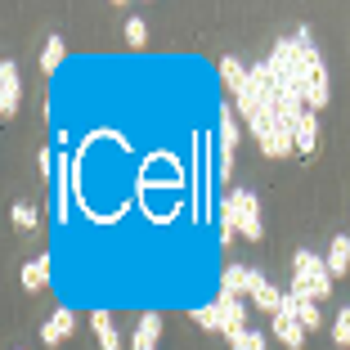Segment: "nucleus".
Instances as JSON below:
<instances>
[{"label": "nucleus", "mask_w": 350, "mask_h": 350, "mask_svg": "<svg viewBox=\"0 0 350 350\" xmlns=\"http://www.w3.org/2000/svg\"><path fill=\"white\" fill-rule=\"evenodd\" d=\"M292 54H297V72H301V99L314 113V108L328 103V68H323V59H319V50H314L306 27L292 36Z\"/></svg>", "instance_id": "obj_1"}, {"label": "nucleus", "mask_w": 350, "mask_h": 350, "mask_svg": "<svg viewBox=\"0 0 350 350\" xmlns=\"http://www.w3.org/2000/svg\"><path fill=\"white\" fill-rule=\"evenodd\" d=\"M220 229H234L247 243H260L265 238V225H260V202L252 189H234V193L220 202Z\"/></svg>", "instance_id": "obj_2"}, {"label": "nucleus", "mask_w": 350, "mask_h": 350, "mask_svg": "<svg viewBox=\"0 0 350 350\" xmlns=\"http://www.w3.org/2000/svg\"><path fill=\"white\" fill-rule=\"evenodd\" d=\"M292 292H301L306 301H328L332 297V274H328V260L314 256V252L301 247L297 260H292Z\"/></svg>", "instance_id": "obj_3"}, {"label": "nucleus", "mask_w": 350, "mask_h": 350, "mask_svg": "<svg viewBox=\"0 0 350 350\" xmlns=\"http://www.w3.org/2000/svg\"><path fill=\"white\" fill-rule=\"evenodd\" d=\"M216 319H220V332L234 341L238 332L247 328V301L234 297V292H220V297H216Z\"/></svg>", "instance_id": "obj_4"}, {"label": "nucleus", "mask_w": 350, "mask_h": 350, "mask_svg": "<svg viewBox=\"0 0 350 350\" xmlns=\"http://www.w3.org/2000/svg\"><path fill=\"white\" fill-rule=\"evenodd\" d=\"M18 103H23V77H18V68H14V59H5L0 63V117L14 122Z\"/></svg>", "instance_id": "obj_5"}, {"label": "nucleus", "mask_w": 350, "mask_h": 350, "mask_svg": "<svg viewBox=\"0 0 350 350\" xmlns=\"http://www.w3.org/2000/svg\"><path fill=\"white\" fill-rule=\"evenodd\" d=\"M238 122L243 117L229 113V103L220 108V122H216V139H220V175L234 171V148H238Z\"/></svg>", "instance_id": "obj_6"}, {"label": "nucleus", "mask_w": 350, "mask_h": 350, "mask_svg": "<svg viewBox=\"0 0 350 350\" xmlns=\"http://www.w3.org/2000/svg\"><path fill=\"white\" fill-rule=\"evenodd\" d=\"M72 328H77V310H72V306H59L50 319L41 323V341L54 350V346H63V341L72 337Z\"/></svg>", "instance_id": "obj_7"}, {"label": "nucleus", "mask_w": 350, "mask_h": 350, "mask_svg": "<svg viewBox=\"0 0 350 350\" xmlns=\"http://www.w3.org/2000/svg\"><path fill=\"white\" fill-rule=\"evenodd\" d=\"M269 337H278L288 350L306 346V328H301V319H297V314H288V310H278L274 319H269Z\"/></svg>", "instance_id": "obj_8"}, {"label": "nucleus", "mask_w": 350, "mask_h": 350, "mask_svg": "<svg viewBox=\"0 0 350 350\" xmlns=\"http://www.w3.org/2000/svg\"><path fill=\"white\" fill-rule=\"evenodd\" d=\"M247 297H252V306H256V310H265L269 319L283 310V292H278L265 274H256V269H252V292H247Z\"/></svg>", "instance_id": "obj_9"}, {"label": "nucleus", "mask_w": 350, "mask_h": 350, "mask_svg": "<svg viewBox=\"0 0 350 350\" xmlns=\"http://www.w3.org/2000/svg\"><path fill=\"white\" fill-rule=\"evenodd\" d=\"M283 310H288V314H297V319H301V328H306V332H314V328L323 323L319 306H314V301H306L301 292H283Z\"/></svg>", "instance_id": "obj_10"}, {"label": "nucleus", "mask_w": 350, "mask_h": 350, "mask_svg": "<svg viewBox=\"0 0 350 350\" xmlns=\"http://www.w3.org/2000/svg\"><path fill=\"white\" fill-rule=\"evenodd\" d=\"M157 341H162V314H139V323H135V337H131V350H157Z\"/></svg>", "instance_id": "obj_11"}, {"label": "nucleus", "mask_w": 350, "mask_h": 350, "mask_svg": "<svg viewBox=\"0 0 350 350\" xmlns=\"http://www.w3.org/2000/svg\"><path fill=\"white\" fill-rule=\"evenodd\" d=\"M292 144H297L301 157H310L314 148H319V117L310 113V108H306V117L297 122V131H292Z\"/></svg>", "instance_id": "obj_12"}, {"label": "nucleus", "mask_w": 350, "mask_h": 350, "mask_svg": "<svg viewBox=\"0 0 350 350\" xmlns=\"http://www.w3.org/2000/svg\"><path fill=\"white\" fill-rule=\"evenodd\" d=\"M256 144H260V153H265V157H288V153H297V144H292V131H283L278 122L269 126L265 135H260Z\"/></svg>", "instance_id": "obj_13"}, {"label": "nucleus", "mask_w": 350, "mask_h": 350, "mask_svg": "<svg viewBox=\"0 0 350 350\" xmlns=\"http://www.w3.org/2000/svg\"><path fill=\"white\" fill-rule=\"evenodd\" d=\"M220 81H225V90L238 99V94L247 90V68H243L234 54H225V59H220Z\"/></svg>", "instance_id": "obj_14"}, {"label": "nucleus", "mask_w": 350, "mask_h": 350, "mask_svg": "<svg viewBox=\"0 0 350 350\" xmlns=\"http://www.w3.org/2000/svg\"><path fill=\"white\" fill-rule=\"evenodd\" d=\"M323 260H328V274H332V278H346V274H350V238H346V234H337Z\"/></svg>", "instance_id": "obj_15"}, {"label": "nucleus", "mask_w": 350, "mask_h": 350, "mask_svg": "<svg viewBox=\"0 0 350 350\" xmlns=\"http://www.w3.org/2000/svg\"><path fill=\"white\" fill-rule=\"evenodd\" d=\"M90 323H94V332H99V350H122V337H117V328H113V314L108 310H90Z\"/></svg>", "instance_id": "obj_16"}, {"label": "nucleus", "mask_w": 350, "mask_h": 350, "mask_svg": "<svg viewBox=\"0 0 350 350\" xmlns=\"http://www.w3.org/2000/svg\"><path fill=\"white\" fill-rule=\"evenodd\" d=\"M220 292L247 297V292H252V269L247 265H225V274H220Z\"/></svg>", "instance_id": "obj_17"}, {"label": "nucleus", "mask_w": 350, "mask_h": 350, "mask_svg": "<svg viewBox=\"0 0 350 350\" xmlns=\"http://www.w3.org/2000/svg\"><path fill=\"white\" fill-rule=\"evenodd\" d=\"M45 283H50V256L27 260V265H23V288L36 292V288H45Z\"/></svg>", "instance_id": "obj_18"}, {"label": "nucleus", "mask_w": 350, "mask_h": 350, "mask_svg": "<svg viewBox=\"0 0 350 350\" xmlns=\"http://www.w3.org/2000/svg\"><path fill=\"white\" fill-rule=\"evenodd\" d=\"M10 220L23 229V234H31V229H36V220H41V211H36L31 202H14L10 206Z\"/></svg>", "instance_id": "obj_19"}, {"label": "nucleus", "mask_w": 350, "mask_h": 350, "mask_svg": "<svg viewBox=\"0 0 350 350\" xmlns=\"http://www.w3.org/2000/svg\"><path fill=\"white\" fill-rule=\"evenodd\" d=\"M59 63H63V41H59V36H50V41H45V50H41V72L50 77Z\"/></svg>", "instance_id": "obj_20"}, {"label": "nucleus", "mask_w": 350, "mask_h": 350, "mask_svg": "<svg viewBox=\"0 0 350 350\" xmlns=\"http://www.w3.org/2000/svg\"><path fill=\"white\" fill-rule=\"evenodd\" d=\"M229 350H265V332H256V328H243L234 341H229Z\"/></svg>", "instance_id": "obj_21"}, {"label": "nucleus", "mask_w": 350, "mask_h": 350, "mask_svg": "<svg viewBox=\"0 0 350 350\" xmlns=\"http://www.w3.org/2000/svg\"><path fill=\"white\" fill-rule=\"evenodd\" d=\"M193 323H198V328H206V332H220V319H216V301H206V306H198V310H193Z\"/></svg>", "instance_id": "obj_22"}, {"label": "nucleus", "mask_w": 350, "mask_h": 350, "mask_svg": "<svg viewBox=\"0 0 350 350\" xmlns=\"http://www.w3.org/2000/svg\"><path fill=\"white\" fill-rule=\"evenodd\" d=\"M144 41H148V27H144V18H126V45H131V50H139Z\"/></svg>", "instance_id": "obj_23"}, {"label": "nucleus", "mask_w": 350, "mask_h": 350, "mask_svg": "<svg viewBox=\"0 0 350 350\" xmlns=\"http://www.w3.org/2000/svg\"><path fill=\"white\" fill-rule=\"evenodd\" d=\"M332 337H337V346L350 350V306L337 310V323H332Z\"/></svg>", "instance_id": "obj_24"}]
</instances>
